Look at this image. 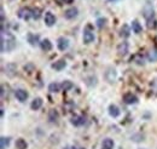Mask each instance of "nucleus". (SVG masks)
I'll use <instances>...</instances> for the list:
<instances>
[{
	"label": "nucleus",
	"instance_id": "3",
	"mask_svg": "<svg viewBox=\"0 0 157 149\" xmlns=\"http://www.w3.org/2000/svg\"><path fill=\"white\" fill-rule=\"evenodd\" d=\"M94 33H93V29L90 27V26H87L85 29H83V34H82V40H83V42L85 44H91V42H93L94 41Z\"/></svg>",
	"mask_w": 157,
	"mask_h": 149
},
{
	"label": "nucleus",
	"instance_id": "28",
	"mask_svg": "<svg viewBox=\"0 0 157 149\" xmlns=\"http://www.w3.org/2000/svg\"><path fill=\"white\" fill-rule=\"evenodd\" d=\"M97 27H98L99 29H101L103 27H105V23H106V18H103V17H100V18L97 19Z\"/></svg>",
	"mask_w": 157,
	"mask_h": 149
},
{
	"label": "nucleus",
	"instance_id": "26",
	"mask_svg": "<svg viewBox=\"0 0 157 149\" xmlns=\"http://www.w3.org/2000/svg\"><path fill=\"white\" fill-rule=\"evenodd\" d=\"M16 148L17 149H27L28 148V144H27L25 139H23V138H18V139L16 141Z\"/></svg>",
	"mask_w": 157,
	"mask_h": 149
},
{
	"label": "nucleus",
	"instance_id": "9",
	"mask_svg": "<svg viewBox=\"0 0 157 149\" xmlns=\"http://www.w3.org/2000/svg\"><path fill=\"white\" fill-rule=\"evenodd\" d=\"M44 21H45V24H46L47 27H53V26L56 24V16H55L52 12L47 11V12H45Z\"/></svg>",
	"mask_w": 157,
	"mask_h": 149
},
{
	"label": "nucleus",
	"instance_id": "24",
	"mask_svg": "<svg viewBox=\"0 0 157 149\" xmlns=\"http://www.w3.org/2000/svg\"><path fill=\"white\" fill-rule=\"evenodd\" d=\"M60 85H62V90L63 91H69V90H71L74 87V84L71 81H69V80H64Z\"/></svg>",
	"mask_w": 157,
	"mask_h": 149
},
{
	"label": "nucleus",
	"instance_id": "8",
	"mask_svg": "<svg viewBox=\"0 0 157 149\" xmlns=\"http://www.w3.org/2000/svg\"><path fill=\"white\" fill-rule=\"evenodd\" d=\"M123 102L128 106H132V104H136L138 103V97L132 92H127L123 95Z\"/></svg>",
	"mask_w": 157,
	"mask_h": 149
},
{
	"label": "nucleus",
	"instance_id": "18",
	"mask_svg": "<svg viewBox=\"0 0 157 149\" xmlns=\"http://www.w3.org/2000/svg\"><path fill=\"white\" fill-rule=\"evenodd\" d=\"M41 107H42V98H40V97L34 98L32 101V103H30V108L33 111H39Z\"/></svg>",
	"mask_w": 157,
	"mask_h": 149
},
{
	"label": "nucleus",
	"instance_id": "25",
	"mask_svg": "<svg viewBox=\"0 0 157 149\" xmlns=\"http://www.w3.org/2000/svg\"><path fill=\"white\" fill-rule=\"evenodd\" d=\"M6 72V74L10 75V76H13L15 75V73H16V66L15 64H12V63H10V64H7L6 66V69H5Z\"/></svg>",
	"mask_w": 157,
	"mask_h": 149
},
{
	"label": "nucleus",
	"instance_id": "6",
	"mask_svg": "<svg viewBox=\"0 0 157 149\" xmlns=\"http://www.w3.org/2000/svg\"><path fill=\"white\" fill-rule=\"evenodd\" d=\"M117 55L121 57H124L128 52H129V45L127 41H122L121 44L117 45Z\"/></svg>",
	"mask_w": 157,
	"mask_h": 149
},
{
	"label": "nucleus",
	"instance_id": "11",
	"mask_svg": "<svg viewBox=\"0 0 157 149\" xmlns=\"http://www.w3.org/2000/svg\"><path fill=\"white\" fill-rule=\"evenodd\" d=\"M15 97L17 98V101H20V102L23 103L28 98V92L25 90H23V89H18V90L15 91Z\"/></svg>",
	"mask_w": 157,
	"mask_h": 149
},
{
	"label": "nucleus",
	"instance_id": "15",
	"mask_svg": "<svg viewBox=\"0 0 157 149\" xmlns=\"http://www.w3.org/2000/svg\"><path fill=\"white\" fill-rule=\"evenodd\" d=\"M40 47H41V50L45 51V52L51 51V50H52V42H51L48 39H44V40H41V42H40Z\"/></svg>",
	"mask_w": 157,
	"mask_h": 149
},
{
	"label": "nucleus",
	"instance_id": "1",
	"mask_svg": "<svg viewBox=\"0 0 157 149\" xmlns=\"http://www.w3.org/2000/svg\"><path fill=\"white\" fill-rule=\"evenodd\" d=\"M16 47V39L9 32H1V42H0V50L2 54L11 52Z\"/></svg>",
	"mask_w": 157,
	"mask_h": 149
},
{
	"label": "nucleus",
	"instance_id": "14",
	"mask_svg": "<svg viewBox=\"0 0 157 149\" xmlns=\"http://www.w3.org/2000/svg\"><path fill=\"white\" fill-rule=\"evenodd\" d=\"M59 120V114L56 109H51L48 112V121L52 124H57Z\"/></svg>",
	"mask_w": 157,
	"mask_h": 149
},
{
	"label": "nucleus",
	"instance_id": "20",
	"mask_svg": "<svg viewBox=\"0 0 157 149\" xmlns=\"http://www.w3.org/2000/svg\"><path fill=\"white\" fill-rule=\"evenodd\" d=\"M132 30H133V33H136V34H140V33L143 32L141 24H140V23L138 22L137 19L132 21Z\"/></svg>",
	"mask_w": 157,
	"mask_h": 149
},
{
	"label": "nucleus",
	"instance_id": "22",
	"mask_svg": "<svg viewBox=\"0 0 157 149\" xmlns=\"http://www.w3.org/2000/svg\"><path fill=\"white\" fill-rule=\"evenodd\" d=\"M114 146H115V143H114V141L111 138H105L103 141V143H101L103 149H114Z\"/></svg>",
	"mask_w": 157,
	"mask_h": 149
},
{
	"label": "nucleus",
	"instance_id": "5",
	"mask_svg": "<svg viewBox=\"0 0 157 149\" xmlns=\"http://www.w3.org/2000/svg\"><path fill=\"white\" fill-rule=\"evenodd\" d=\"M17 16L23 21L33 18V9L32 7H21L17 12Z\"/></svg>",
	"mask_w": 157,
	"mask_h": 149
},
{
	"label": "nucleus",
	"instance_id": "29",
	"mask_svg": "<svg viewBox=\"0 0 157 149\" xmlns=\"http://www.w3.org/2000/svg\"><path fill=\"white\" fill-rule=\"evenodd\" d=\"M149 59H150V61H155V59H157V52L156 51H154V50H152V51H150V52H149Z\"/></svg>",
	"mask_w": 157,
	"mask_h": 149
},
{
	"label": "nucleus",
	"instance_id": "27",
	"mask_svg": "<svg viewBox=\"0 0 157 149\" xmlns=\"http://www.w3.org/2000/svg\"><path fill=\"white\" fill-rule=\"evenodd\" d=\"M40 16H41V10L39 7H33V18L39 19Z\"/></svg>",
	"mask_w": 157,
	"mask_h": 149
},
{
	"label": "nucleus",
	"instance_id": "10",
	"mask_svg": "<svg viewBox=\"0 0 157 149\" xmlns=\"http://www.w3.org/2000/svg\"><path fill=\"white\" fill-rule=\"evenodd\" d=\"M57 47L59 51H65L69 47V40L67 38L60 37L57 39Z\"/></svg>",
	"mask_w": 157,
	"mask_h": 149
},
{
	"label": "nucleus",
	"instance_id": "17",
	"mask_svg": "<svg viewBox=\"0 0 157 149\" xmlns=\"http://www.w3.org/2000/svg\"><path fill=\"white\" fill-rule=\"evenodd\" d=\"M55 70H57V72H60V70H63L65 67H67V62L64 61V59H58L57 62H55L52 66H51Z\"/></svg>",
	"mask_w": 157,
	"mask_h": 149
},
{
	"label": "nucleus",
	"instance_id": "2",
	"mask_svg": "<svg viewBox=\"0 0 157 149\" xmlns=\"http://www.w3.org/2000/svg\"><path fill=\"white\" fill-rule=\"evenodd\" d=\"M143 16L145 17L146 22H147V27L149 28H155L156 27V19H155V10L152 4H150L149 1L144 5L143 9Z\"/></svg>",
	"mask_w": 157,
	"mask_h": 149
},
{
	"label": "nucleus",
	"instance_id": "31",
	"mask_svg": "<svg viewBox=\"0 0 157 149\" xmlns=\"http://www.w3.org/2000/svg\"><path fill=\"white\" fill-rule=\"evenodd\" d=\"M63 2H65V4H69V5H70V4H73V2H74V0H63Z\"/></svg>",
	"mask_w": 157,
	"mask_h": 149
},
{
	"label": "nucleus",
	"instance_id": "32",
	"mask_svg": "<svg viewBox=\"0 0 157 149\" xmlns=\"http://www.w3.org/2000/svg\"><path fill=\"white\" fill-rule=\"evenodd\" d=\"M65 149H76V148H74V147H67Z\"/></svg>",
	"mask_w": 157,
	"mask_h": 149
},
{
	"label": "nucleus",
	"instance_id": "23",
	"mask_svg": "<svg viewBox=\"0 0 157 149\" xmlns=\"http://www.w3.org/2000/svg\"><path fill=\"white\" fill-rule=\"evenodd\" d=\"M10 146V137H1L0 138V149H7Z\"/></svg>",
	"mask_w": 157,
	"mask_h": 149
},
{
	"label": "nucleus",
	"instance_id": "7",
	"mask_svg": "<svg viewBox=\"0 0 157 149\" xmlns=\"http://www.w3.org/2000/svg\"><path fill=\"white\" fill-rule=\"evenodd\" d=\"M78 16V9L75 7V6L69 7V9H67V10L64 11V17L67 19H74V18H76Z\"/></svg>",
	"mask_w": 157,
	"mask_h": 149
},
{
	"label": "nucleus",
	"instance_id": "30",
	"mask_svg": "<svg viewBox=\"0 0 157 149\" xmlns=\"http://www.w3.org/2000/svg\"><path fill=\"white\" fill-rule=\"evenodd\" d=\"M24 70H25V72H28V73H32V72L34 70V66H33L32 63H29V64L24 66Z\"/></svg>",
	"mask_w": 157,
	"mask_h": 149
},
{
	"label": "nucleus",
	"instance_id": "16",
	"mask_svg": "<svg viewBox=\"0 0 157 149\" xmlns=\"http://www.w3.org/2000/svg\"><path fill=\"white\" fill-rule=\"evenodd\" d=\"M108 112H109V115L110 116H113V118H117L120 116V108H118L117 106H115V104H110L109 106V108H108Z\"/></svg>",
	"mask_w": 157,
	"mask_h": 149
},
{
	"label": "nucleus",
	"instance_id": "13",
	"mask_svg": "<svg viewBox=\"0 0 157 149\" xmlns=\"http://www.w3.org/2000/svg\"><path fill=\"white\" fill-rule=\"evenodd\" d=\"M85 118L81 116V115H73L71 119H70V123L74 125V126H81L85 124Z\"/></svg>",
	"mask_w": 157,
	"mask_h": 149
},
{
	"label": "nucleus",
	"instance_id": "19",
	"mask_svg": "<svg viewBox=\"0 0 157 149\" xmlns=\"http://www.w3.org/2000/svg\"><path fill=\"white\" fill-rule=\"evenodd\" d=\"M120 35L122 38H128L131 35V28L128 24H123L120 29Z\"/></svg>",
	"mask_w": 157,
	"mask_h": 149
},
{
	"label": "nucleus",
	"instance_id": "12",
	"mask_svg": "<svg viewBox=\"0 0 157 149\" xmlns=\"http://www.w3.org/2000/svg\"><path fill=\"white\" fill-rule=\"evenodd\" d=\"M27 41L32 45V46H36V45H40V38L38 34H33V33H29L27 35Z\"/></svg>",
	"mask_w": 157,
	"mask_h": 149
},
{
	"label": "nucleus",
	"instance_id": "21",
	"mask_svg": "<svg viewBox=\"0 0 157 149\" xmlns=\"http://www.w3.org/2000/svg\"><path fill=\"white\" fill-rule=\"evenodd\" d=\"M60 89H62V85L58 83H51L48 85V91L52 93H58L60 91Z\"/></svg>",
	"mask_w": 157,
	"mask_h": 149
},
{
	"label": "nucleus",
	"instance_id": "33",
	"mask_svg": "<svg viewBox=\"0 0 157 149\" xmlns=\"http://www.w3.org/2000/svg\"><path fill=\"white\" fill-rule=\"evenodd\" d=\"M141 149H144V148H141Z\"/></svg>",
	"mask_w": 157,
	"mask_h": 149
},
{
	"label": "nucleus",
	"instance_id": "4",
	"mask_svg": "<svg viewBox=\"0 0 157 149\" xmlns=\"http://www.w3.org/2000/svg\"><path fill=\"white\" fill-rule=\"evenodd\" d=\"M104 78H105V80L109 84H114L116 81V79H117V72H116V69L114 67H108L106 70H105V73H104Z\"/></svg>",
	"mask_w": 157,
	"mask_h": 149
}]
</instances>
